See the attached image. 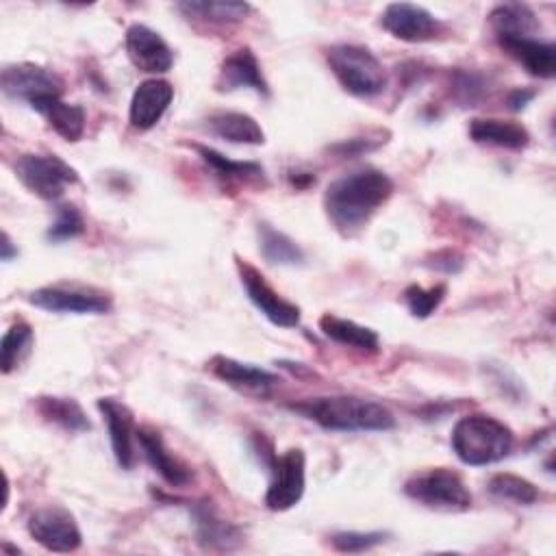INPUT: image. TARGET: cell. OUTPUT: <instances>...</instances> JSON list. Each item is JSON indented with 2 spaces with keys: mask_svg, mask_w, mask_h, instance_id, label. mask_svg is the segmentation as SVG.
<instances>
[{
  "mask_svg": "<svg viewBox=\"0 0 556 556\" xmlns=\"http://www.w3.org/2000/svg\"><path fill=\"white\" fill-rule=\"evenodd\" d=\"M393 180L374 167L350 172L332 180L324 193V208L341 235L363 228L371 215L391 198Z\"/></svg>",
  "mask_w": 556,
  "mask_h": 556,
  "instance_id": "1",
  "label": "cell"
},
{
  "mask_svg": "<svg viewBox=\"0 0 556 556\" xmlns=\"http://www.w3.org/2000/svg\"><path fill=\"white\" fill-rule=\"evenodd\" d=\"M289 408L334 432H384L395 426V417L387 406L356 395L311 397L289 404Z\"/></svg>",
  "mask_w": 556,
  "mask_h": 556,
  "instance_id": "2",
  "label": "cell"
},
{
  "mask_svg": "<svg viewBox=\"0 0 556 556\" xmlns=\"http://www.w3.org/2000/svg\"><path fill=\"white\" fill-rule=\"evenodd\" d=\"M450 441L454 454L465 465L482 467L493 465L510 454L513 430L491 415L473 413L456 421Z\"/></svg>",
  "mask_w": 556,
  "mask_h": 556,
  "instance_id": "3",
  "label": "cell"
},
{
  "mask_svg": "<svg viewBox=\"0 0 556 556\" xmlns=\"http://www.w3.org/2000/svg\"><path fill=\"white\" fill-rule=\"evenodd\" d=\"M326 61L339 85L356 98H374L387 87L384 67L369 48L337 43L326 50Z\"/></svg>",
  "mask_w": 556,
  "mask_h": 556,
  "instance_id": "4",
  "label": "cell"
},
{
  "mask_svg": "<svg viewBox=\"0 0 556 556\" xmlns=\"http://www.w3.org/2000/svg\"><path fill=\"white\" fill-rule=\"evenodd\" d=\"M404 493L417 504L441 513H463L471 508V493L465 480L447 467H432L413 473L404 482Z\"/></svg>",
  "mask_w": 556,
  "mask_h": 556,
  "instance_id": "5",
  "label": "cell"
},
{
  "mask_svg": "<svg viewBox=\"0 0 556 556\" xmlns=\"http://www.w3.org/2000/svg\"><path fill=\"white\" fill-rule=\"evenodd\" d=\"M15 176L43 200H56L70 185L78 182L76 169L56 154H22L15 161Z\"/></svg>",
  "mask_w": 556,
  "mask_h": 556,
  "instance_id": "6",
  "label": "cell"
},
{
  "mask_svg": "<svg viewBox=\"0 0 556 556\" xmlns=\"http://www.w3.org/2000/svg\"><path fill=\"white\" fill-rule=\"evenodd\" d=\"M0 87L7 98L24 100L35 106L48 98H61L63 80L56 72L37 63H13L0 72Z\"/></svg>",
  "mask_w": 556,
  "mask_h": 556,
  "instance_id": "7",
  "label": "cell"
},
{
  "mask_svg": "<svg viewBox=\"0 0 556 556\" xmlns=\"http://www.w3.org/2000/svg\"><path fill=\"white\" fill-rule=\"evenodd\" d=\"M235 265L241 278V285L250 298V302L274 324L280 328H293L300 324V306L285 300L274 287L265 280V276L250 265L245 258L235 256Z\"/></svg>",
  "mask_w": 556,
  "mask_h": 556,
  "instance_id": "8",
  "label": "cell"
},
{
  "mask_svg": "<svg viewBox=\"0 0 556 556\" xmlns=\"http://www.w3.org/2000/svg\"><path fill=\"white\" fill-rule=\"evenodd\" d=\"M306 486V456L300 447H289L271 465V482L265 493V504L269 510L282 513L293 508Z\"/></svg>",
  "mask_w": 556,
  "mask_h": 556,
  "instance_id": "9",
  "label": "cell"
},
{
  "mask_svg": "<svg viewBox=\"0 0 556 556\" xmlns=\"http://www.w3.org/2000/svg\"><path fill=\"white\" fill-rule=\"evenodd\" d=\"M28 534L50 552H74L83 543L74 515L63 506H43L28 515Z\"/></svg>",
  "mask_w": 556,
  "mask_h": 556,
  "instance_id": "10",
  "label": "cell"
},
{
  "mask_svg": "<svg viewBox=\"0 0 556 556\" xmlns=\"http://www.w3.org/2000/svg\"><path fill=\"white\" fill-rule=\"evenodd\" d=\"M380 24L395 39H402L408 43L434 41L445 33L443 22L434 13H430L426 7L413 4V2L387 4L380 15Z\"/></svg>",
  "mask_w": 556,
  "mask_h": 556,
  "instance_id": "11",
  "label": "cell"
},
{
  "mask_svg": "<svg viewBox=\"0 0 556 556\" xmlns=\"http://www.w3.org/2000/svg\"><path fill=\"white\" fill-rule=\"evenodd\" d=\"M28 302L48 313H74V315H102L111 311V298L80 287L48 285L28 293Z\"/></svg>",
  "mask_w": 556,
  "mask_h": 556,
  "instance_id": "12",
  "label": "cell"
},
{
  "mask_svg": "<svg viewBox=\"0 0 556 556\" xmlns=\"http://www.w3.org/2000/svg\"><path fill=\"white\" fill-rule=\"evenodd\" d=\"M130 63L146 74H165L174 63L172 48L165 39L146 24H130L124 37Z\"/></svg>",
  "mask_w": 556,
  "mask_h": 556,
  "instance_id": "13",
  "label": "cell"
},
{
  "mask_svg": "<svg viewBox=\"0 0 556 556\" xmlns=\"http://www.w3.org/2000/svg\"><path fill=\"white\" fill-rule=\"evenodd\" d=\"M174 98V87L163 78H148L137 85L130 98L128 122L137 130H150L167 111Z\"/></svg>",
  "mask_w": 556,
  "mask_h": 556,
  "instance_id": "14",
  "label": "cell"
},
{
  "mask_svg": "<svg viewBox=\"0 0 556 556\" xmlns=\"http://www.w3.org/2000/svg\"><path fill=\"white\" fill-rule=\"evenodd\" d=\"M98 410L102 413L106 428H109V439H111V450L122 469H130L135 463V452H132V437L137 432L132 410L115 400V397H100L96 402Z\"/></svg>",
  "mask_w": 556,
  "mask_h": 556,
  "instance_id": "15",
  "label": "cell"
},
{
  "mask_svg": "<svg viewBox=\"0 0 556 556\" xmlns=\"http://www.w3.org/2000/svg\"><path fill=\"white\" fill-rule=\"evenodd\" d=\"M135 439L139 441V447H141L146 460L150 463V467H152L167 484H172V486H187V484L191 482L193 473H191L189 465H185L178 456H174V454L167 450V445H165V441H163V437H161L159 430H154V428H150V426L137 428Z\"/></svg>",
  "mask_w": 556,
  "mask_h": 556,
  "instance_id": "16",
  "label": "cell"
},
{
  "mask_svg": "<svg viewBox=\"0 0 556 556\" xmlns=\"http://www.w3.org/2000/svg\"><path fill=\"white\" fill-rule=\"evenodd\" d=\"M219 91H235V89H252L261 96H269L267 80L263 78L261 65L250 48H241L224 59L219 67V76L215 80Z\"/></svg>",
  "mask_w": 556,
  "mask_h": 556,
  "instance_id": "17",
  "label": "cell"
},
{
  "mask_svg": "<svg viewBox=\"0 0 556 556\" xmlns=\"http://www.w3.org/2000/svg\"><path fill=\"white\" fill-rule=\"evenodd\" d=\"M211 371L228 382L230 387L235 389H241L245 393H258V395H265L278 380L276 374L263 369V367H256V365H250V363H239L230 356H213L211 358Z\"/></svg>",
  "mask_w": 556,
  "mask_h": 556,
  "instance_id": "18",
  "label": "cell"
},
{
  "mask_svg": "<svg viewBox=\"0 0 556 556\" xmlns=\"http://www.w3.org/2000/svg\"><path fill=\"white\" fill-rule=\"evenodd\" d=\"M500 46L519 61L528 74L552 78L556 74V46L536 37H502Z\"/></svg>",
  "mask_w": 556,
  "mask_h": 556,
  "instance_id": "19",
  "label": "cell"
},
{
  "mask_svg": "<svg viewBox=\"0 0 556 556\" xmlns=\"http://www.w3.org/2000/svg\"><path fill=\"white\" fill-rule=\"evenodd\" d=\"M193 519H195V536L198 543L204 549H215V552H230L241 543V532L237 526L230 521L217 517V513L200 504L193 508Z\"/></svg>",
  "mask_w": 556,
  "mask_h": 556,
  "instance_id": "20",
  "label": "cell"
},
{
  "mask_svg": "<svg viewBox=\"0 0 556 556\" xmlns=\"http://www.w3.org/2000/svg\"><path fill=\"white\" fill-rule=\"evenodd\" d=\"M469 137L476 143H489L508 150H523L530 143V132L526 126L513 119H495V117H476L469 124Z\"/></svg>",
  "mask_w": 556,
  "mask_h": 556,
  "instance_id": "21",
  "label": "cell"
},
{
  "mask_svg": "<svg viewBox=\"0 0 556 556\" xmlns=\"http://www.w3.org/2000/svg\"><path fill=\"white\" fill-rule=\"evenodd\" d=\"M208 132H213L219 139H226L230 143H248V146H261L265 143V132L258 126V122L239 111H219L208 115L206 119Z\"/></svg>",
  "mask_w": 556,
  "mask_h": 556,
  "instance_id": "22",
  "label": "cell"
},
{
  "mask_svg": "<svg viewBox=\"0 0 556 556\" xmlns=\"http://www.w3.org/2000/svg\"><path fill=\"white\" fill-rule=\"evenodd\" d=\"M489 22H491L497 39H502V37H532V33H536L541 28V22H539L536 13L528 4H521V2L497 4L489 13Z\"/></svg>",
  "mask_w": 556,
  "mask_h": 556,
  "instance_id": "23",
  "label": "cell"
},
{
  "mask_svg": "<svg viewBox=\"0 0 556 556\" xmlns=\"http://www.w3.org/2000/svg\"><path fill=\"white\" fill-rule=\"evenodd\" d=\"M65 141H78L85 132V111L80 104L63 102L61 98H48L33 106Z\"/></svg>",
  "mask_w": 556,
  "mask_h": 556,
  "instance_id": "24",
  "label": "cell"
},
{
  "mask_svg": "<svg viewBox=\"0 0 556 556\" xmlns=\"http://www.w3.org/2000/svg\"><path fill=\"white\" fill-rule=\"evenodd\" d=\"M319 330L341 343V345H350V348H356V350H363V352H378V345H380V339H378V332L367 328V326H361L352 319H343V317H337V315H321L319 317Z\"/></svg>",
  "mask_w": 556,
  "mask_h": 556,
  "instance_id": "25",
  "label": "cell"
},
{
  "mask_svg": "<svg viewBox=\"0 0 556 556\" xmlns=\"http://www.w3.org/2000/svg\"><path fill=\"white\" fill-rule=\"evenodd\" d=\"M37 410L39 415L67 430V432H87L91 430V421L87 419L83 406L72 397H56V395H41L37 397Z\"/></svg>",
  "mask_w": 556,
  "mask_h": 556,
  "instance_id": "26",
  "label": "cell"
},
{
  "mask_svg": "<svg viewBox=\"0 0 556 556\" xmlns=\"http://www.w3.org/2000/svg\"><path fill=\"white\" fill-rule=\"evenodd\" d=\"M258 250L263 254V258L271 265H302L304 261V252L302 248L287 237L285 232L276 230L269 224H258Z\"/></svg>",
  "mask_w": 556,
  "mask_h": 556,
  "instance_id": "27",
  "label": "cell"
},
{
  "mask_svg": "<svg viewBox=\"0 0 556 556\" xmlns=\"http://www.w3.org/2000/svg\"><path fill=\"white\" fill-rule=\"evenodd\" d=\"M195 150L200 152L202 161L219 176V178H226L228 182L232 180H258L263 178V167L254 161H230L226 159L224 154H219L217 150L213 148H206V146H195Z\"/></svg>",
  "mask_w": 556,
  "mask_h": 556,
  "instance_id": "28",
  "label": "cell"
},
{
  "mask_svg": "<svg viewBox=\"0 0 556 556\" xmlns=\"http://www.w3.org/2000/svg\"><path fill=\"white\" fill-rule=\"evenodd\" d=\"M178 9L187 17H198L204 22H215V24H230L239 22L248 15L250 4L248 2H178Z\"/></svg>",
  "mask_w": 556,
  "mask_h": 556,
  "instance_id": "29",
  "label": "cell"
},
{
  "mask_svg": "<svg viewBox=\"0 0 556 556\" xmlns=\"http://www.w3.org/2000/svg\"><path fill=\"white\" fill-rule=\"evenodd\" d=\"M489 493L497 500H504V502H515V504H534L539 500V489L521 478V476H515V473H495L489 484H486Z\"/></svg>",
  "mask_w": 556,
  "mask_h": 556,
  "instance_id": "30",
  "label": "cell"
},
{
  "mask_svg": "<svg viewBox=\"0 0 556 556\" xmlns=\"http://www.w3.org/2000/svg\"><path fill=\"white\" fill-rule=\"evenodd\" d=\"M33 343V328L24 321L13 324L4 334L0 343V365L2 374H11L22 356L28 352V345Z\"/></svg>",
  "mask_w": 556,
  "mask_h": 556,
  "instance_id": "31",
  "label": "cell"
},
{
  "mask_svg": "<svg viewBox=\"0 0 556 556\" xmlns=\"http://www.w3.org/2000/svg\"><path fill=\"white\" fill-rule=\"evenodd\" d=\"M445 293H447V287L443 282H439V285H434L430 289H424L419 285H410V287L404 289L402 295H404V302H406L408 311L415 317L424 319V317L432 315L439 308V304L443 302Z\"/></svg>",
  "mask_w": 556,
  "mask_h": 556,
  "instance_id": "32",
  "label": "cell"
},
{
  "mask_svg": "<svg viewBox=\"0 0 556 556\" xmlns=\"http://www.w3.org/2000/svg\"><path fill=\"white\" fill-rule=\"evenodd\" d=\"M83 232H85V219H83L80 211L74 204H61L56 208V217L50 224L46 237H48V241L61 243V241L74 239V237H78Z\"/></svg>",
  "mask_w": 556,
  "mask_h": 556,
  "instance_id": "33",
  "label": "cell"
},
{
  "mask_svg": "<svg viewBox=\"0 0 556 556\" xmlns=\"http://www.w3.org/2000/svg\"><path fill=\"white\" fill-rule=\"evenodd\" d=\"M387 532H356V530H348V532H334L330 536V543L337 552H348V554H356V552H367L380 543H384Z\"/></svg>",
  "mask_w": 556,
  "mask_h": 556,
  "instance_id": "34",
  "label": "cell"
},
{
  "mask_svg": "<svg viewBox=\"0 0 556 556\" xmlns=\"http://www.w3.org/2000/svg\"><path fill=\"white\" fill-rule=\"evenodd\" d=\"M482 85H484V83H482L476 74L463 72V74H458V78H456V83H454V91H456V96H458L460 102L469 104V102H476V100L480 98V93H482V89H484Z\"/></svg>",
  "mask_w": 556,
  "mask_h": 556,
  "instance_id": "35",
  "label": "cell"
},
{
  "mask_svg": "<svg viewBox=\"0 0 556 556\" xmlns=\"http://www.w3.org/2000/svg\"><path fill=\"white\" fill-rule=\"evenodd\" d=\"M378 146L380 143H374L369 139H350V141L332 146V152H337L339 156H356V154H363V152H371Z\"/></svg>",
  "mask_w": 556,
  "mask_h": 556,
  "instance_id": "36",
  "label": "cell"
},
{
  "mask_svg": "<svg viewBox=\"0 0 556 556\" xmlns=\"http://www.w3.org/2000/svg\"><path fill=\"white\" fill-rule=\"evenodd\" d=\"M434 269H441L445 274H456L460 267H463V256L458 252H452V250H445V252H439L434 254V261L430 263Z\"/></svg>",
  "mask_w": 556,
  "mask_h": 556,
  "instance_id": "37",
  "label": "cell"
},
{
  "mask_svg": "<svg viewBox=\"0 0 556 556\" xmlns=\"http://www.w3.org/2000/svg\"><path fill=\"white\" fill-rule=\"evenodd\" d=\"M536 96V91L534 89H513L510 93H508V98H506V106L510 109V111H521V109H526V104L532 100Z\"/></svg>",
  "mask_w": 556,
  "mask_h": 556,
  "instance_id": "38",
  "label": "cell"
},
{
  "mask_svg": "<svg viewBox=\"0 0 556 556\" xmlns=\"http://www.w3.org/2000/svg\"><path fill=\"white\" fill-rule=\"evenodd\" d=\"M13 256H17V250H13L11 237L4 232V235H2V261H11Z\"/></svg>",
  "mask_w": 556,
  "mask_h": 556,
  "instance_id": "39",
  "label": "cell"
}]
</instances>
